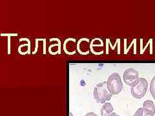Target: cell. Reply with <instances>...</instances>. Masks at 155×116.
<instances>
[{
    "mask_svg": "<svg viewBox=\"0 0 155 116\" xmlns=\"http://www.w3.org/2000/svg\"><path fill=\"white\" fill-rule=\"evenodd\" d=\"M112 96L107 87V81L97 84L94 87L93 97L97 103L104 104L105 101L110 100Z\"/></svg>",
    "mask_w": 155,
    "mask_h": 116,
    "instance_id": "cell-1",
    "label": "cell"
},
{
    "mask_svg": "<svg viewBox=\"0 0 155 116\" xmlns=\"http://www.w3.org/2000/svg\"><path fill=\"white\" fill-rule=\"evenodd\" d=\"M107 87L109 92L112 95H117L120 94L123 89V83L120 75L114 72L109 76L107 81Z\"/></svg>",
    "mask_w": 155,
    "mask_h": 116,
    "instance_id": "cell-2",
    "label": "cell"
},
{
    "mask_svg": "<svg viewBox=\"0 0 155 116\" xmlns=\"http://www.w3.org/2000/svg\"><path fill=\"white\" fill-rule=\"evenodd\" d=\"M148 88V82L146 79L141 77L140 78L139 83L137 86L131 87L130 93L135 99H142L147 92Z\"/></svg>",
    "mask_w": 155,
    "mask_h": 116,
    "instance_id": "cell-3",
    "label": "cell"
},
{
    "mask_svg": "<svg viewBox=\"0 0 155 116\" xmlns=\"http://www.w3.org/2000/svg\"><path fill=\"white\" fill-rule=\"evenodd\" d=\"M123 79L124 83L127 86L131 87L137 86L140 81L138 71L133 68L126 69L123 74Z\"/></svg>",
    "mask_w": 155,
    "mask_h": 116,
    "instance_id": "cell-4",
    "label": "cell"
},
{
    "mask_svg": "<svg viewBox=\"0 0 155 116\" xmlns=\"http://www.w3.org/2000/svg\"><path fill=\"white\" fill-rule=\"evenodd\" d=\"M90 50L93 54L98 56L104 53V42L100 38H95L90 44Z\"/></svg>",
    "mask_w": 155,
    "mask_h": 116,
    "instance_id": "cell-5",
    "label": "cell"
},
{
    "mask_svg": "<svg viewBox=\"0 0 155 116\" xmlns=\"http://www.w3.org/2000/svg\"><path fill=\"white\" fill-rule=\"evenodd\" d=\"M64 52L67 55L75 54L77 50V42L74 38H68L65 41L63 46Z\"/></svg>",
    "mask_w": 155,
    "mask_h": 116,
    "instance_id": "cell-6",
    "label": "cell"
},
{
    "mask_svg": "<svg viewBox=\"0 0 155 116\" xmlns=\"http://www.w3.org/2000/svg\"><path fill=\"white\" fill-rule=\"evenodd\" d=\"M89 40L87 38H81L77 43V50L79 54L83 56L88 55L90 52Z\"/></svg>",
    "mask_w": 155,
    "mask_h": 116,
    "instance_id": "cell-7",
    "label": "cell"
},
{
    "mask_svg": "<svg viewBox=\"0 0 155 116\" xmlns=\"http://www.w3.org/2000/svg\"><path fill=\"white\" fill-rule=\"evenodd\" d=\"M114 110L113 105L110 103H105L101 108V115L102 116H105L112 113Z\"/></svg>",
    "mask_w": 155,
    "mask_h": 116,
    "instance_id": "cell-8",
    "label": "cell"
},
{
    "mask_svg": "<svg viewBox=\"0 0 155 116\" xmlns=\"http://www.w3.org/2000/svg\"><path fill=\"white\" fill-rule=\"evenodd\" d=\"M59 41V40L55 39V43L50 45L49 48H48V51H49L51 54L55 55L60 53V43H58V44L57 43Z\"/></svg>",
    "mask_w": 155,
    "mask_h": 116,
    "instance_id": "cell-9",
    "label": "cell"
},
{
    "mask_svg": "<svg viewBox=\"0 0 155 116\" xmlns=\"http://www.w3.org/2000/svg\"><path fill=\"white\" fill-rule=\"evenodd\" d=\"M154 113L143 108H138L134 114V116H154Z\"/></svg>",
    "mask_w": 155,
    "mask_h": 116,
    "instance_id": "cell-10",
    "label": "cell"
},
{
    "mask_svg": "<svg viewBox=\"0 0 155 116\" xmlns=\"http://www.w3.org/2000/svg\"><path fill=\"white\" fill-rule=\"evenodd\" d=\"M143 108L151 111L153 113L155 114V106L154 104L151 100H146L143 103Z\"/></svg>",
    "mask_w": 155,
    "mask_h": 116,
    "instance_id": "cell-11",
    "label": "cell"
},
{
    "mask_svg": "<svg viewBox=\"0 0 155 116\" xmlns=\"http://www.w3.org/2000/svg\"><path fill=\"white\" fill-rule=\"evenodd\" d=\"M150 92L153 99L155 100V76L153 77V79L150 83Z\"/></svg>",
    "mask_w": 155,
    "mask_h": 116,
    "instance_id": "cell-12",
    "label": "cell"
},
{
    "mask_svg": "<svg viewBox=\"0 0 155 116\" xmlns=\"http://www.w3.org/2000/svg\"><path fill=\"white\" fill-rule=\"evenodd\" d=\"M85 116H98V115H96L94 112H89V113H87Z\"/></svg>",
    "mask_w": 155,
    "mask_h": 116,
    "instance_id": "cell-13",
    "label": "cell"
},
{
    "mask_svg": "<svg viewBox=\"0 0 155 116\" xmlns=\"http://www.w3.org/2000/svg\"><path fill=\"white\" fill-rule=\"evenodd\" d=\"M105 116H118L117 114H116V113H114V112H112L111 114H109V115H105Z\"/></svg>",
    "mask_w": 155,
    "mask_h": 116,
    "instance_id": "cell-14",
    "label": "cell"
}]
</instances>
